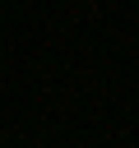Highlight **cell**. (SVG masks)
Masks as SVG:
<instances>
[]
</instances>
